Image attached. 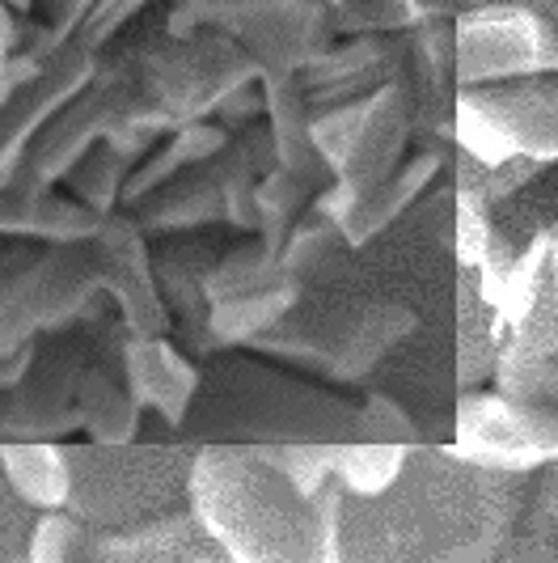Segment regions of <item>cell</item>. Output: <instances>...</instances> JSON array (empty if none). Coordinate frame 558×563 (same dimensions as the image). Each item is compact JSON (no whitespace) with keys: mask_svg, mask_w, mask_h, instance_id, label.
<instances>
[{"mask_svg":"<svg viewBox=\"0 0 558 563\" xmlns=\"http://www.w3.org/2000/svg\"><path fill=\"white\" fill-rule=\"evenodd\" d=\"M9 471L18 487L26 492V500L34 505H64L68 496V471L52 450H13L9 453Z\"/></svg>","mask_w":558,"mask_h":563,"instance_id":"obj_1","label":"cell"}]
</instances>
